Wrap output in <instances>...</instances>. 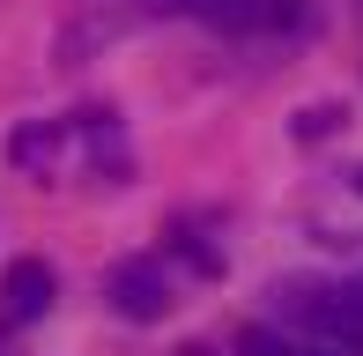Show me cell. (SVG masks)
Returning <instances> with one entry per match:
<instances>
[{"instance_id":"6da1fadb","label":"cell","mask_w":363,"mask_h":356,"mask_svg":"<svg viewBox=\"0 0 363 356\" xmlns=\"http://www.w3.org/2000/svg\"><path fill=\"white\" fill-rule=\"evenodd\" d=\"M104 297H111V312L119 319H163L171 312V274H163V260H119L104 274Z\"/></svg>"},{"instance_id":"7a4b0ae2","label":"cell","mask_w":363,"mask_h":356,"mask_svg":"<svg viewBox=\"0 0 363 356\" xmlns=\"http://www.w3.org/2000/svg\"><path fill=\"white\" fill-rule=\"evenodd\" d=\"M52 297H60L52 267H45V260H15L8 282H0V327H30V319H45Z\"/></svg>"},{"instance_id":"3957f363","label":"cell","mask_w":363,"mask_h":356,"mask_svg":"<svg viewBox=\"0 0 363 356\" xmlns=\"http://www.w3.org/2000/svg\"><path fill=\"white\" fill-rule=\"evenodd\" d=\"M67 134H74V119H45V126H23V134L8 141V156H15V164H30V171H38L45 156H60V149H67Z\"/></svg>"},{"instance_id":"277c9868","label":"cell","mask_w":363,"mask_h":356,"mask_svg":"<svg viewBox=\"0 0 363 356\" xmlns=\"http://www.w3.org/2000/svg\"><path fill=\"white\" fill-rule=\"evenodd\" d=\"M238 356H296V349H289L274 327H245V334H238Z\"/></svg>"},{"instance_id":"5b68a950","label":"cell","mask_w":363,"mask_h":356,"mask_svg":"<svg viewBox=\"0 0 363 356\" xmlns=\"http://www.w3.org/2000/svg\"><path fill=\"white\" fill-rule=\"evenodd\" d=\"M171 245L186 252V260L201 267V274H216V267H223V252H216V245H201V238H193V230H171Z\"/></svg>"},{"instance_id":"8992f818","label":"cell","mask_w":363,"mask_h":356,"mask_svg":"<svg viewBox=\"0 0 363 356\" xmlns=\"http://www.w3.org/2000/svg\"><path fill=\"white\" fill-rule=\"evenodd\" d=\"M334 126H341V111H334V104H311L304 119H296V134H304V141H319V134H334Z\"/></svg>"},{"instance_id":"52a82bcc","label":"cell","mask_w":363,"mask_h":356,"mask_svg":"<svg viewBox=\"0 0 363 356\" xmlns=\"http://www.w3.org/2000/svg\"><path fill=\"white\" fill-rule=\"evenodd\" d=\"M296 356H356V349H341V342H319V349H296Z\"/></svg>"},{"instance_id":"ba28073f","label":"cell","mask_w":363,"mask_h":356,"mask_svg":"<svg viewBox=\"0 0 363 356\" xmlns=\"http://www.w3.org/2000/svg\"><path fill=\"white\" fill-rule=\"evenodd\" d=\"M186 356H216V349H186Z\"/></svg>"},{"instance_id":"9c48e42d","label":"cell","mask_w":363,"mask_h":356,"mask_svg":"<svg viewBox=\"0 0 363 356\" xmlns=\"http://www.w3.org/2000/svg\"><path fill=\"white\" fill-rule=\"evenodd\" d=\"M356 193H363V164H356Z\"/></svg>"}]
</instances>
